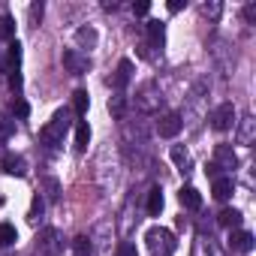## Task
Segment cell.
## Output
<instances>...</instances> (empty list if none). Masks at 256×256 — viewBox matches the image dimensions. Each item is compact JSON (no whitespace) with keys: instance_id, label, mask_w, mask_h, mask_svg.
Listing matches in <instances>:
<instances>
[{"instance_id":"obj_1","label":"cell","mask_w":256,"mask_h":256,"mask_svg":"<svg viewBox=\"0 0 256 256\" xmlns=\"http://www.w3.org/2000/svg\"><path fill=\"white\" fill-rule=\"evenodd\" d=\"M66 130H70V112H66V108H58V112L52 114V120L40 130V142H42L46 148H58V145L64 142V136H66Z\"/></svg>"},{"instance_id":"obj_2","label":"cell","mask_w":256,"mask_h":256,"mask_svg":"<svg viewBox=\"0 0 256 256\" xmlns=\"http://www.w3.org/2000/svg\"><path fill=\"white\" fill-rule=\"evenodd\" d=\"M145 241H148V250L154 256H172V250H175V235L163 226H151L145 232Z\"/></svg>"},{"instance_id":"obj_3","label":"cell","mask_w":256,"mask_h":256,"mask_svg":"<svg viewBox=\"0 0 256 256\" xmlns=\"http://www.w3.org/2000/svg\"><path fill=\"white\" fill-rule=\"evenodd\" d=\"M160 102H163V94H160L157 82H145V84L139 88V94H136V106H139V112L151 114V112L160 108Z\"/></svg>"},{"instance_id":"obj_4","label":"cell","mask_w":256,"mask_h":256,"mask_svg":"<svg viewBox=\"0 0 256 256\" xmlns=\"http://www.w3.org/2000/svg\"><path fill=\"white\" fill-rule=\"evenodd\" d=\"M232 124H235V106L232 102H220L211 112V126L217 133H226V130H232Z\"/></svg>"},{"instance_id":"obj_5","label":"cell","mask_w":256,"mask_h":256,"mask_svg":"<svg viewBox=\"0 0 256 256\" xmlns=\"http://www.w3.org/2000/svg\"><path fill=\"white\" fill-rule=\"evenodd\" d=\"M181 126H184V118H181L178 112H166V114L157 120V133H160L163 139H175V136L181 133Z\"/></svg>"},{"instance_id":"obj_6","label":"cell","mask_w":256,"mask_h":256,"mask_svg":"<svg viewBox=\"0 0 256 256\" xmlns=\"http://www.w3.org/2000/svg\"><path fill=\"white\" fill-rule=\"evenodd\" d=\"M64 66H66L72 76H84V72L90 70V58L82 54L78 48H66V52H64Z\"/></svg>"},{"instance_id":"obj_7","label":"cell","mask_w":256,"mask_h":256,"mask_svg":"<svg viewBox=\"0 0 256 256\" xmlns=\"http://www.w3.org/2000/svg\"><path fill=\"white\" fill-rule=\"evenodd\" d=\"M64 250V238L58 229H42L40 232V253L42 256H58Z\"/></svg>"},{"instance_id":"obj_8","label":"cell","mask_w":256,"mask_h":256,"mask_svg":"<svg viewBox=\"0 0 256 256\" xmlns=\"http://www.w3.org/2000/svg\"><path fill=\"white\" fill-rule=\"evenodd\" d=\"M130 78H133V60H120L118 64V70H114V76H112V88H114V94H124V88L130 84Z\"/></svg>"},{"instance_id":"obj_9","label":"cell","mask_w":256,"mask_h":256,"mask_svg":"<svg viewBox=\"0 0 256 256\" xmlns=\"http://www.w3.org/2000/svg\"><path fill=\"white\" fill-rule=\"evenodd\" d=\"M214 166H217L220 172H232V169L238 166V157H235L232 145H217V151H214Z\"/></svg>"},{"instance_id":"obj_10","label":"cell","mask_w":256,"mask_h":256,"mask_svg":"<svg viewBox=\"0 0 256 256\" xmlns=\"http://www.w3.org/2000/svg\"><path fill=\"white\" fill-rule=\"evenodd\" d=\"M253 139H256V118L244 114L238 120V145H253Z\"/></svg>"},{"instance_id":"obj_11","label":"cell","mask_w":256,"mask_h":256,"mask_svg":"<svg viewBox=\"0 0 256 256\" xmlns=\"http://www.w3.org/2000/svg\"><path fill=\"white\" fill-rule=\"evenodd\" d=\"M232 190H235L232 175H220V178H214V184H211V193H214V199H220V202H226V199L232 196Z\"/></svg>"},{"instance_id":"obj_12","label":"cell","mask_w":256,"mask_h":256,"mask_svg":"<svg viewBox=\"0 0 256 256\" xmlns=\"http://www.w3.org/2000/svg\"><path fill=\"white\" fill-rule=\"evenodd\" d=\"M229 247L238 250V253H250V250H253V235H250L247 229H235V232L229 235Z\"/></svg>"},{"instance_id":"obj_13","label":"cell","mask_w":256,"mask_h":256,"mask_svg":"<svg viewBox=\"0 0 256 256\" xmlns=\"http://www.w3.org/2000/svg\"><path fill=\"white\" fill-rule=\"evenodd\" d=\"M4 172H6V175H16V178H22V175L28 172L24 157H18V154H6V157H4Z\"/></svg>"},{"instance_id":"obj_14","label":"cell","mask_w":256,"mask_h":256,"mask_svg":"<svg viewBox=\"0 0 256 256\" xmlns=\"http://www.w3.org/2000/svg\"><path fill=\"white\" fill-rule=\"evenodd\" d=\"M178 199H181V205L190 208V211H199V208H202V193H199L196 187H181Z\"/></svg>"},{"instance_id":"obj_15","label":"cell","mask_w":256,"mask_h":256,"mask_svg":"<svg viewBox=\"0 0 256 256\" xmlns=\"http://www.w3.org/2000/svg\"><path fill=\"white\" fill-rule=\"evenodd\" d=\"M145 30H148V40H151V46L154 48H163V42H166V30H163V22H148L145 24Z\"/></svg>"},{"instance_id":"obj_16","label":"cell","mask_w":256,"mask_h":256,"mask_svg":"<svg viewBox=\"0 0 256 256\" xmlns=\"http://www.w3.org/2000/svg\"><path fill=\"white\" fill-rule=\"evenodd\" d=\"M88 142H90V126H88V120H78L76 124V151L84 154L88 151Z\"/></svg>"},{"instance_id":"obj_17","label":"cell","mask_w":256,"mask_h":256,"mask_svg":"<svg viewBox=\"0 0 256 256\" xmlns=\"http://www.w3.org/2000/svg\"><path fill=\"white\" fill-rule=\"evenodd\" d=\"M160 211H163V190L160 187H151L148 190V214L151 217H160Z\"/></svg>"},{"instance_id":"obj_18","label":"cell","mask_w":256,"mask_h":256,"mask_svg":"<svg viewBox=\"0 0 256 256\" xmlns=\"http://www.w3.org/2000/svg\"><path fill=\"white\" fill-rule=\"evenodd\" d=\"M217 223H220V226H232V229H238V226H241V211H238V208H223L220 217H217Z\"/></svg>"},{"instance_id":"obj_19","label":"cell","mask_w":256,"mask_h":256,"mask_svg":"<svg viewBox=\"0 0 256 256\" xmlns=\"http://www.w3.org/2000/svg\"><path fill=\"white\" fill-rule=\"evenodd\" d=\"M72 106H76V114H78V118H84V114H88V106H90L88 90H76V94H72Z\"/></svg>"},{"instance_id":"obj_20","label":"cell","mask_w":256,"mask_h":256,"mask_svg":"<svg viewBox=\"0 0 256 256\" xmlns=\"http://www.w3.org/2000/svg\"><path fill=\"white\" fill-rule=\"evenodd\" d=\"M108 112H112V118H124V112H126V96H124V94H114V96L108 100Z\"/></svg>"},{"instance_id":"obj_21","label":"cell","mask_w":256,"mask_h":256,"mask_svg":"<svg viewBox=\"0 0 256 256\" xmlns=\"http://www.w3.org/2000/svg\"><path fill=\"white\" fill-rule=\"evenodd\" d=\"M90 238L88 235H78V238H72V256H90Z\"/></svg>"},{"instance_id":"obj_22","label":"cell","mask_w":256,"mask_h":256,"mask_svg":"<svg viewBox=\"0 0 256 256\" xmlns=\"http://www.w3.org/2000/svg\"><path fill=\"white\" fill-rule=\"evenodd\" d=\"M16 238H18V232H16V226H12V223H0V247L12 244Z\"/></svg>"},{"instance_id":"obj_23","label":"cell","mask_w":256,"mask_h":256,"mask_svg":"<svg viewBox=\"0 0 256 256\" xmlns=\"http://www.w3.org/2000/svg\"><path fill=\"white\" fill-rule=\"evenodd\" d=\"M0 36H4V40L16 36V18L12 16H0Z\"/></svg>"},{"instance_id":"obj_24","label":"cell","mask_w":256,"mask_h":256,"mask_svg":"<svg viewBox=\"0 0 256 256\" xmlns=\"http://www.w3.org/2000/svg\"><path fill=\"white\" fill-rule=\"evenodd\" d=\"M172 163H175L181 172H187V166H190V157H187V151H184L181 145H175V148H172Z\"/></svg>"},{"instance_id":"obj_25","label":"cell","mask_w":256,"mask_h":256,"mask_svg":"<svg viewBox=\"0 0 256 256\" xmlns=\"http://www.w3.org/2000/svg\"><path fill=\"white\" fill-rule=\"evenodd\" d=\"M199 12H202L205 18H211V22H217V18H220V12H223V6L217 4V0H211V4H202V6H199Z\"/></svg>"},{"instance_id":"obj_26","label":"cell","mask_w":256,"mask_h":256,"mask_svg":"<svg viewBox=\"0 0 256 256\" xmlns=\"http://www.w3.org/2000/svg\"><path fill=\"white\" fill-rule=\"evenodd\" d=\"M12 133H16V120H10V118H0V142L12 139Z\"/></svg>"},{"instance_id":"obj_27","label":"cell","mask_w":256,"mask_h":256,"mask_svg":"<svg viewBox=\"0 0 256 256\" xmlns=\"http://www.w3.org/2000/svg\"><path fill=\"white\" fill-rule=\"evenodd\" d=\"M42 208H46V202H42V196H34V205H30V223H36V220H42Z\"/></svg>"},{"instance_id":"obj_28","label":"cell","mask_w":256,"mask_h":256,"mask_svg":"<svg viewBox=\"0 0 256 256\" xmlns=\"http://www.w3.org/2000/svg\"><path fill=\"white\" fill-rule=\"evenodd\" d=\"M12 114H18V118H28V114H30V106H28L22 96H16V100H12Z\"/></svg>"},{"instance_id":"obj_29","label":"cell","mask_w":256,"mask_h":256,"mask_svg":"<svg viewBox=\"0 0 256 256\" xmlns=\"http://www.w3.org/2000/svg\"><path fill=\"white\" fill-rule=\"evenodd\" d=\"M114 256H139V250H136V244H130V241H120L118 250H114Z\"/></svg>"},{"instance_id":"obj_30","label":"cell","mask_w":256,"mask_h":256,"mask_svg":"<svg viewBox=\"0 0 256 256\" xmlns=\"http://www.w3.org/2000/svg\"><path fill=\"white\" fill-rule=\"evenodd\" d=\"M76 40H78V42H88V46H94V42H96V34H94V30H88V28H82V30L76 34Z\"/></svg>"},{"instance_id":"obj_31","label":"cell","mask_w":256,"mask_h":256,"mask_svg":"<svg viewBox=\"0 0 256 256\" xmlns=\"http://www.w3.org/2000/svg\"><path fill=\"white\" fill-rule=\"evenodd\" d=\"M244 22L247 24H256V4H247L244 6Z\"/></svg>"},{"instance_id":"obj_32","label":"cell","mask_w":256,"mask_h":256,"mask_svg":"<svg viewBox=\"0 0 256 256\" xmlns=\"http://www.w3.org/2000/svg\"><path fill=\"white\" fill-rule=\"evenodd\" d=\"M148 10H151L148 0H139V4H133V12H136V16H148Z\"/></svg>"},{"instance_id":"obj_33","label":"cell","mask_w":256,"mask_h":256,"mask_svg":"<svg viewBox=\"0 0 256 256\" xmlns=\"http://www.w3.org/2000/svg\"><path fill=\"white\" fill-rule=\"evenodd\" d=\"M46 187H48V199H58V181H46Z\"/></svg>"},{"instance_id":"obj_34","label":"cell","mask_w":256,"mask_h":256,"mask_svg":"<svg viewBox=\"0 0 256 256\" xmlns=\"http://www.w3.org/2000/svg\"><path fill=\"white\" fill-rule=\"evenodd\" d=\"M30 18H34V22L42 18V4H34V6H30Z\"/></svg>"},{"instance_id":"obj_35","label":"cell","mask_w":256,"mask_h":256,"mask_svg":"<svg viewBox=\"0 0 256 256\" xmlns=\"http://www.w3.org/2000/svg\"><path fill=\"white\" fill-rule=\"evenodd\" d=\"M178 10H184L181 0H169V12H178Z\"/></svg>"},{"instance_id":"obj_36","label":"cell","mask_w":256,"mask_h":256,"mask_svg":"<svg viewBox=\"0 0 256 256\" xmlns=\"http://www.w3.org/2000/svg\"><path fill=\"white\" fill-rule=\"evenodd\" d=\"M0 72H4V64H0Z\"/></svg>"}]
</instances>
